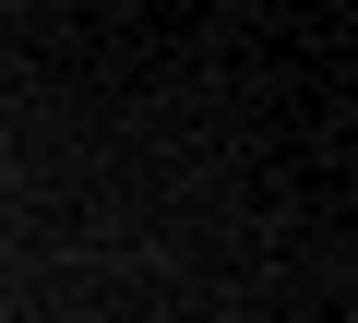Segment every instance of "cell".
Returning <instances> with one entry per match:
<instances>
[]
</instances>
